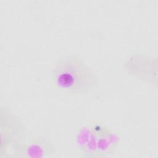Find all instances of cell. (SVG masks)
Here are the masks:
<instances>
[{"mask_svg": "<svg viewBox=\"0 0 158 158\" xmlns=\"http://www.w3.org/2000/svg\"><path fill=\"white\" fill-rule=\"evenodd\" d=\"M54 86L71 93H85L98 84L90 67L80 57L67 55L59 58L52 71Z\"/></svg>", "mask_w": 158, "mask_h": 158, "instance_id": "6da1fadb", "label": "cell"}]
</instances>
